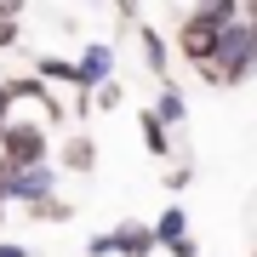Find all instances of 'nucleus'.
Instances as JSON below:
<instances>
[{
	"label": "nucleus",
	"instance_id": "nucleus-1",
	"mask_svg": "<svg viewBox=\"0 0 257 257\" xmlns=\"http://www.w3.org/2000/svg\"><path fill=\"white\" fill-rule=\"evenodd\" d=\"M251 74H257V35L246 29V12H240V23H234V29H223L217 57H211L206 80H211V86H246Z\"/></svg>",
	"mask_w": 257,
	"mask_h": 257
},
{
	"label": "nucleus",
	"instance_id": "nucleus-2",
	"mask_svg": "<svg viewBox=\"0 0 257 257\" xmlns=\"http://www.w3.org/2000/svg\"><path fill=\"white\" fill-rule=\"evenodd\" d=\"M0 166L6 172H23V166H52V138L40 120H12L0 132Z\"/></svg>",
	"mask_w": 257,
	"mask_h": 257
},
{
	"label": "nucleus",
	"instance_id": "nucleus-3",
	"mask_svg": "<svg viewBox=\"0 0 257 257\" xmlns=\"http://www.w3.org/2000/svg\"><path fill=\"white\" fill-rule=\"evenodd\" d=\"M57 194V166H23V172H6V200L12 206H40Z\"/></svg>",
	"mask_w": 257,
	"mask_h": 257
},
{
	"label": "nucleus",
	"instance_id": "nucleus-4",
	"mask_svg": "<svg viewBox=\"0 0 257 257\" xmlns=\"http://www.w3.org/2000/svg\"><path fill=\"white\" fill-rule=\"evenodd\" d=\"M177 52H183V63H194V69H211V57H217V40H223V29H211L206 18H194V12H189V18H183V29H177Z\"/></svg>",
	"mask_w": 257,
	"mask_h": 257
},
{
	"label": "nucleus",
	"instance_id": "nucleus-5",
	"mask_svg": "<svg viewBox=\"0 0 257 257\" xmlns=\"http://www.w3.org/2000/svg\"><path fill=\"white\" fill-rule=\"evenodd\" d=\"M109 251H114V257H155V251H160L155 223H143V217L114 223V229H109Z\"/></svg>",
	"mask_w": 257,
	"mask_h": 257
},
{
	"label": "nucleus",
	"instance_id": "nucleus-6",
	"mask_svg": "<svg viewBox=\"0 0 257 257\" xmlns=\"http://www.w3.org/2000/svg\"><path fill=\"white\" fill-rule=\"evenodd\" d=\"M80 80H86V97H92L97 86L114 80V40H86V52H80Z\"/></svg>",
	"mask_w": 257,
	"mask_h": 257
},
{
	"label": "nucleus",
	"instance_id": "nucleus-7",
	"mask_svg": "<svg viewBox=\"0 0 257 257\" xmlns=\"http://www.w3.org/2000/svg\"><path fill=\"white\" fill-rule=\"evenodd\" d=\"M155 120H160L166 132H172V126H183V120H189V103H183V92H177L172 80H160V92H155Z\"/></svg>",
	"mask_w": 257,
	"mask_h": 257
},
{
	"label": "nucleus",
	"instance_id": "nucleus-8",
	"mask_svg": "<svg viewBox=\"0 0 257 257\" xmlns=\"http://www.w3.org/2000/svg\"><path fill=\"white\" fill-rule=\"evenodd\" d=\"M92 166H97V143L92 138H86V132H69V138H63V172H92Z\"/></svg>",
	"mask_w": 257,
	"mask_h": 257
},
{
	"label": "nucleus",
	"instance_id": "nucleus-9",
	"mask_svg": "<svg viewBox=\"0 0 257 257\" xmlns=\"http://www.w3.org/2000/svg\"><path fill=\"white\" fill-rule=\"evenodd\" d=\"M35 80H40V86H46V80H57V86H74V92H86L80 63H69V57H40V63H35Z\"/></svg>",
	"mask_w": 257,
	"mask_h": 257
},
{
	"label": "nucleus",
	"instance_id": "nucleus-10",
	"mask_svg": "<svg viewBox=\"0 0 257 257\" xmlns=\"http://www.w3.org/2000/svg\"><path fill=\"white\" fill-rule=\"evenodd\" d=\"M155 240H160V246H177V240H189V211H183V206H166L160 217H155Z\"/></svg>",
	"mask_w": 257,
	"mask_h": 257
},
{
	"label": "nucleus",
	"instance_id": "nucleus-11",
	"mask_svg": "<svg viewBox=\"0 0 257 257\" xmlns=\"http://www.w3.org/2000/svg\"><path fill=\"white\" fill-rule=\"evenodd\" d=\"M138 132H143V149H149L155 160H166V155H172V132L155 120V109H143V114H138Z\"/></svg>",
	"mask_w": 257,
	"mask_h": 257
},
{
	"label": "nucleus",
	"instance_id": "nucleus-12",
	"mask_svg": "<svg viewBox=\"0 0 257 257\" xmlns=\"http://www.w3.org/2000/svg\"><path fill=\"white\" fill-rule=\"evenodd\" d=\"M18 23H23V0H0V52L18 46Z\"/></svg>",
	"mask_w": 257,
	"mask_h": 257
},
{
	"label": "nucleus",
	"instance_id": "nucleus-13",
	"mask_svg": "<svg viewBox=\"0 0 257 257\" xmlns=\"http://www.w3.org/2000/svg\"><path fill=\"white\" fill-rule=\"evenodd\" d=\"M138 40H143V63H149V69H155L160 80H166V57H172V52H166V35H155V29H143Z\"/></svg>",
	"mask_w": 257,
	"mask_h": 257
},
{
	"label": "nucleus",
	"instance_id": "nucleus-14",
	"mask_svg": "<svg viewBox=\"0 0 257 257\" xmlns=\"http://www.w3.org/2000/svg\"><path fill=\"white\" fill-rule=\"evenodd\" d=\"M29 217H46V223H69V217H74V206H69V200H57V194H52V200L29 206Z\"/></svg>",
	"mask_w": 257,
	"mask_h": 257
},
{
	"label": "nucleus",
	"instance_id": "nucleus-15",
	"mask_svg": "<svg viewBox=\"0 0 257 257\" xmlns=\"http://www.w3.org/2000/svg\"><path fill=\"white\" fill-rule=\"evenodd\" d=\"M120 97H126V92H120V86L109 80V86H97V92L86 97V103H92V109H120Z\"/></svg>",
	"mask_w": 257,
	"mask_h": 257
},
{
	"label": "nucleus",
	"instance_id": "nucleus-16",
	"mask_svg": "<svg viewBox=\"0 0 257 257\" xmlns=\"http://www.w3.org/2000/svg\"><path fill=\"white\" fill-rule=\"evenodd\" d=\"M194 183V172H189V166H172V172H166V189H172V194H183Z\"/></svg>",
	"mask_w": 257,
	"mask_h": 257
},
{
	"label": "nucleus",
	"instance_id": "nucleus-17",
	"mask_svg": "<svg viewBox=\"0 0 257 257\" xmlns=\"http://www.w3.org/2000/svg\"><path fill=\"white\" fill-rule=\"evenodd\" d=\"M6 126H12V86L0 80V132H6Z\"/></svg>",
	"mask_w": 257,
	"mask_h": 257
},
{
	"label": "nucleus",
	"instance_id": "nucleus-18",
	"mask_svg": "<svg viewBox=\"0 0 257 257\" xmlns=\"http://www.w3.org/2000/svg\"><path fill=\"white\" fill-rule=\"evenodd\" d=\"M86 257H114L109 251V234H92V240H86Z\"/></svg>",
	"mask_w": 257,
	"mask_h": 257
},
{
	"label": "nucleus",
	"instance_id": "nucleus-19",
	"mask_svg": "<svg viewBox=\"0 0 257 257\" xmlns=\"http://www.w3.org/2000/svg\"><path fill=\"white\" fill-rule=\"evenodd\" d=\"M0 257H35L29 246H18V240H0Z\"/></svg>",
	"mask_w": 257,
	"mask_h": 257
},
{
	"label": "nucleus",
	"instance_id": "nucleus-20",
	"mask_svg": "<svg viewBox=\"0 0 257 257\" xmlns=\"http://www.w3.org/2000/svg\"><path fill=\"white\" fill-rule=\"evenodd\" d=\"M172 257H200V246H194V240H177V246H166Z\"/></svg>",
	"mask_w": 257,
	"mask_h": 257
},
{
	"label": "nucleus",
	"instance_id": "nucleus-21",
	"mask_svg": "<svg viewBox=\"0 0 257 257\" xmlns=\"http://www.w3.org/2000/svg\"><path fill=\"white\" fill-rule=\"evenodd\" d=\"M6 206L12 200H6V166H0V223H6Z\"/></svg>",
	"mask_w": 257,
	"mask_h": 257
},
{
	"label": "nucleus",
	"instance_id": "nucleus-22",
	"mask_svg": "<svg viewBox=\"0 0 257 257\" xmlns=\"http://www.w3.org/2000/svg\"><path fill=\"white\" fill-rule=\"evenodd\" d=\"M246 29H251V35H257V6H246Z\"/></svg>",
	"mask_w": 257,
	"mask_h": 257
},
{
	"label": "nucleus",
	"instance_id": "nucleus-23",
	"mask_svg": "<svg viewBox=\"0 0 257 257\" xmlns=\"http://www.w3.org/2000/svg\"><path fill=\"white\" fill-rule=\"evenodd\" d=\"M251 257H257V251H251Z\"/></svg>",
	"mask_w": 257,
	"mask_h": 257
}]
</instances>
